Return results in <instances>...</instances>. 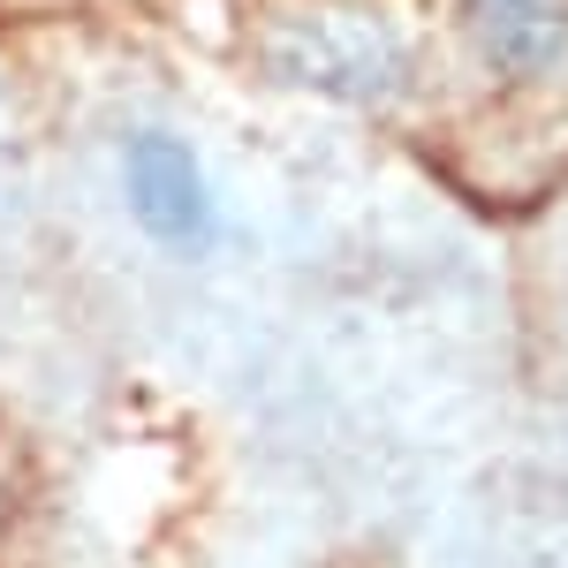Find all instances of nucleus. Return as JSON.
<instances>
[{"label": "nucleus", "instance_id": "nucleus-1", "mask_svg": "<svg viewBox=\"0 0 568 568\" xmlns=\"http://www.w3.org/2000/svg\"><path fill=\"white\" fill-rule=\"evenodd\" d=\"M122 182H130L136 220H144L168 251H205V243H213V190H205V168L190 160V144H175V136H160V130L130 136Z\"/></svg>", "mask_w": 568, "mask_h": 568}, {"label": "nucleus", "instance_id": "nucleus-2", "mask_svg": "<svg viewBox=\"0 0 568 568\" xmlns=\"http://www.w3.org/2000/svg\"><path fill=\"white\" fill-rule=\"evenodd\" d=\"M470 31L508 77H546L568 53V0H470Z\"/></svg>", "mask_w": 568, "mask_h": 568}]
</instances>
